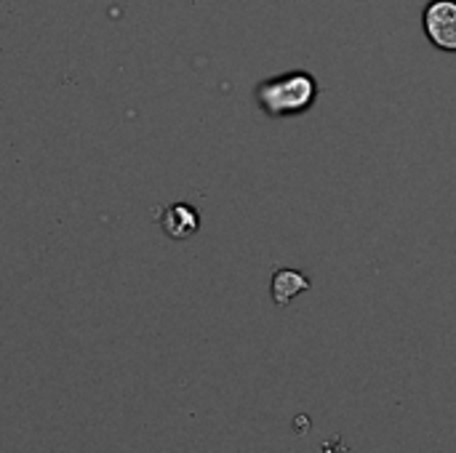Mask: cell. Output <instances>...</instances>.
Wrapping results in <instances>:
<instances>
[{"instance_id": "cell-3", "label": "cell", "mask_w": 456, "mask_h": 453, "mask_svg": "<svg viewBox=\"0 0 456 453\" xmlns=\"http://www.w3.org/2000/svg\"><path fill=\"white\" fill-rule=\"evenodd\" d=\"M160 224H163V230H166V235H168V238H174V240H184V238H190L192 232H198V227H200V216H198V211H195L192 206L174 203V206H168V208L163 211Z\"/></svg>"}, {"instance_id": "cell-4", "label": "cell", "mask_w": 456, "mask_h": 453, "mask_svg": "<svg viewBox=\"0 0 456 453\" xmlns=\"http://www.w3.org/2000/svg\"><path fill=\"white\" fill-rule=\"evenodd\" d=\"M310 291V278L299 270H278L273 275V286H270V294H273V302L275 307H286L291 304L299 294Z\"/></svg>"}, {"instance_id": "cell-2", "label": "cell", "mask_w": 456, "mask_h": 453, "mask_svg": "<svg viewBox=\"0 0 456 453\" xmlns=\"http://www.w3.org/2000/svg\"><path fill=\"white\" fill-rule=\"evenodd\" d=\"M422 27L436 48L456 53V0H430L422 11Z\"/></svg>"}, {"instance_id": "cell-1", "label": "cell", "mask_w": 456, "mask_h": 453, "mask_svg": "<svg viewBox=\"0 0 456 453\" xmlns=\"http://www.w3.org/2000/svg\"><path fill=\"white\" fill-rule=\"evenodd\" d=\"M254 96L267 117H297L313 109L318 99V80L307 69H291L262 80L254 88Z\"/></svg>"}]
</instances>
